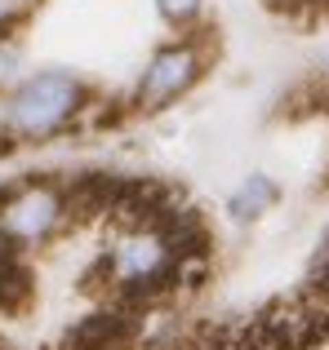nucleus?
<instances>
[{
    "instance_id": "nucleus-5",
    "label": "nucleus",
    "mask_w": 329,
    "mask_h": 350,
    "mask_svg": "<svg viewBox=\"0 0 329 350\" xmlns=\"http://www.w3.org/2000/svg\"><path fill=\"white\" fill-rule=\"evenodd\" d=\"M280 200V187L267 178V173H245L241 187L227 196V213L236 217V222H258L263 213H271Z\"/></svg>"
},
{
    "instance_id": "nucleus-1",
    "label": "nucleus",
    "mask_w": 329,
    "mask_h": 350,
    "mask_svg": "<svg viewBox=\"0 0 329 350\" xmlns=\"http://www.w3.org/2000/svg\"><path fill=\"white\" fill-rule=\"evenodd\" d=\"M89 103V89L71 71H36L23 76L5 94L0 107V133L9 142H49V137L76 129L80 107Z\"/></svg>"
},
{
    "instance_id": "nucleus-9",
    "label": "nucleus",
    "mask_w": 329,
    "mask_h": 350,
    "mask_svg": "<svg viewBox=\"0 0 329 350\" xmlns=\"http://www.w3.org/2000/svg\"><path fill=\"white\" fill-rule=\"evenodd\" d=\"M5 142H9V137H5V133H0V151H5Z\"/></svg>"
},
{
    "instance_id": "nucleus-7",
    "label": "nucleus",
    "mask_w": 329,
    "mask_h": 350,
    "mask_svg": "<svg viewBox=\"0 0 329 350\" xmlns=\"http://www.w3.org/2000/svg\"><path fill=\"white\" fill-rule=\"evenodd\" d=\"M156 9H160L164 23H173V27H191V23L200 18V9H205V0H156Z\"/></svg>"
},
{
    "instance_id": "nucleus-2",
    "label": "nucleus",
    "mask_w": 329,
    "mask_h": 350,
    "mask_svg": "<svg viewBox=\"0 0 329 350\" xmlns=\"http://www.w3.org/2000/svg\"><path fill=\"white\" fill-rule=\"evenodd\" d=\"M173 266H178V253H173L169 235L151 217H143V222H121L112 231L98 271H103L107 288L121 297H151L173 284Z\"/></svg>"
},
{
    "instance_id": "nucleus-3",
    "label": "nucleus",
    "mask_w": 329,
    "mask_h": 350,
    "mask_svg": "<svg viewBox=\"0 0 329 350\" xmlns=\"http://www.w3.org/2000/svg\"><path fill=\"white\" fill-rule=\"evenodd\" d=\"M71 222L67 187L53 178H23L0 191V253H32L45 248L62 226Z\"/></svg>"
},
{
    "instance_id": "nucleus-8",
    "label": "nucleus",
    "mask_w": 329,
    "mask_h": 350,
    "mask_svg": "<svg viewBox=\"0 0 329 350\" xmlns=\"http://www.w3.org/2000/svg\"><path fill=\"white\" fill-rule=\"evenodd\" d=\"M14 284V275H9V257L0 253V301H5V288Z\"/></svg>"
},
{
    "instance_id": "nucleus-6",
    "label": "nucleus",
    "mask_w": 329,
    "mask_h": 350,
    "mask_svg": "<svg viewBox=\"0 0 329 350\" xmlns=\"http://www.w3.org/2000/svg\"><path fill=\"white\" fill-rule=\"evenodd\" d=\"M27 76V53H23V40L14 31H0V94L18 85Z\"/></svg>"
},
{
    "instance_id": "nucleus-4",
    "label": "nucleus",
    "mask_w": 329,
    "mask_h": 350,
    "mask_svg": "<svg viewBox=\"0 0 329 350\" xmlns=\"http://www.w3.org/2000/svg\"><path fill=\"white\" fill-rule=\"evenodd\" d=\"M205 62H209L205 40H196V36L160 44L134 85V111H164L178 98H187L205 76Z\"/></svg>"
}]
</instances>
